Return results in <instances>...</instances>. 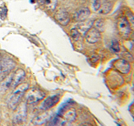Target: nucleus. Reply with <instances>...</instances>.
<instances>
[{
	"instance_id": "aec40b11",
	"label": "nucleus",
	"mask_w": 134,
	"mask_h": 126,
	"mask_svg": "<svg viewBox=\"0 0 134 126\" xmlns=\"http://www.w3.org/2000/svg\"><path fill=\"white\" fill-rule=\"evenodd\" d=\"M93 8L96 11H98L99 10L100 6H101V4H100V0H94L93 2Z\"/></svg>"
},
{
	"instance_id": "f03ea898",
	"label": "nucleus",
	"mask_w": 134,
	"mask_h": 126,
	"mask_svg": "<svg viewBox=\"0 0 134 126\" xmlns=\"http://www.w3.org/2000/svg\"><path fill=\"white\" fill-rule=\"evenodd\" d=\"M28 88V85L26 84L19 85L17 87L8 100V105L10 108L13 109L16 108L20 100L23 95L25 91Z\"/></svg>"
},
{
	"instance_id": "9b49d317",
	"label": "nucleus",
	"mask_w": 134,
	"mask_h": 126,
	"mask_svg": "<svg viewBox=\"0 0 134 126\" xmlns=\"http://www.w3.org/2000/svg\"><path fill=\"white\" fill-rule=\"evenodd\" d=\"M91 12L87 8H82L76 13L75 17L77 20L83 21L86 20L90 15Z\"/></svg>"
},
{
	"instance_id": "dca6fc26",
	"label": "nucleus",
	"mask_w": 134,
	"mask_h": 126,
	"mask_svg": "<svg viewBox=\"0 0 134 126\" xmlns=\"http://www.w3.org/2000/svg\"><path fill=\"white\" fill-rule=\"evenodd\" d=\"M94 28H96L97 30H98L100 32H104L105 29V24L104 21L101 19L97 20L94 22Z\"/></svg>"
},
{
	"instance_id": "6e6552de",
	"label": "nucleus",
	"mask_w": 134,
	"mask_h": 126,
	"mask_svg": "<svg viewBox=\"0 0 134 126\" xmlns=\"http://www.w3.org/2000/svg\"><path fill=\"white\" fill-rule=\"evenodd\" d=\"M16 63L9 58L0 60V74L9 72L15 68Z\"/></svg>"
},
{
	"instance_id": "a211bd4d",
	"label": "nucleus",
	"mask_w": 134,
	"mask_h": 126,
	"mask_svg": "<svg viewBox=\"0 0 134 126\" xmlns=\"http://www.w3.org/2000/svg\"><path fill=\"white\" fill-rule=\"evenodd\" d=\"M70 35L72 37V38L75 41H77L79 39L80 34L79 31L75 28H73L70 30Z\"/></svg>"
},
{
	"instance_id": "412c9836",
	"label": "nucleus",
	"mask_w": 134,
	"mask_h": 126,
	"mask_svg": "<svg viewBox=\"0 0 134 126\" xmlns=\"http://www.w3.org/2000/svg\"><path fill=\"white\" fill-rule=\"evenodd\" d=\"M36 1L40 4H43L44 3V0H36Z\"/></svg>"
},
{
	"instance_id": "2eb2a0df",
	"label": "nucleus",
	"mask_w": 134,
	"mask_h": 126,
	"mask_svg": "<svg viewBox=\"0 0 134 126\" xmlns=\"http://www.w3.org/2000/svg\"><path fill=\"white\" fill-rule=\"evenodd\" d=\"M112 8V5L110 3H105L100 6L99 8V13L103 14H107L109 13L111 11Z\"/></svg>"
},
{
	"instance_id": "0eeeda50",
	"label": "nucleus",
	"mask_w": 134,
	"mask_h": 126,
	"mask_svg": "<svg viewBox=\"0 0 134 126\" xmlns=\"http://www.w3.org/2000/svg\"><path fill=\"white\" fill-rule=\"evenodd\" d=\"M114 67L116 69L122 74H127L131 69V66L127 60L119 59L114 62Z\"/></svg>"
},
{
	"instance_id": "6ab92c4d",
	"label": "nucleus",
	"mask_w": 134,
	"mask_h": 126,
	"mask_svg": "<svg viewBox=\"0 0 134 126\" xmlns=\"http://www.w3.org/2000/svg\"><path fill=\"white\" fill-rule=\"evenodd\" d=\"M111 48L114 51H115L116 52H118L120 51L119 44L116 40L113 41L112 44H111Z\"/></svg>"
},
{
	"instance_id": "f8f14e48",
	"label": "nucleus",
	"mask_w": 134,
	"mask_h": 126,
	"mask_svg": "<svg viewBox=\"0 0 134 126\" xmlns=\"http://www.w3.org/2000/svg\"><path fill=\"white\" fill-rule=\"evenodd\" d=\"M63 115H64V117L66 120L71 122L75 120L76 117V112L74 108H70L69 110L64 113Z\"/></svg>"
},
{
	"instance_id": "9d476101",
	"label": "nucleus",
	"mask_w": 134,
	"mask_h": 126,
	"mask_svg": "<svg viewBox=\"0 0 134 126\" xmlns=\"http://www.w3.org/2000/svg\"><path fill=\"white\" fill-rule=\"evenodd\" d=\"M59 96L57 95L49 96L43 102L42 107L45 109L51 108L59 102Z\"/></svg>"
},
{
	"instance_id": "7ed1b4c3",
	"label": "nucleus",
	"mask_w": 134,
	"mask_h": 126,
	"mask_svg": "<svg viewBox=\"0 0 134 126\" xmlns=\"http://www.w3.org/2000/svg\"><path fill=\"white\" fill-rule=\"evenodd\" d=\"M117 29L121 36L127 38L130 34L131 26L126 17L120 18L117 22Z\"/></svg>"
},
{
	"instance_id": "4468645a",
	"label": "nucleus",
	"mask_w": 134,
	"mask_h": 126,
	"mask_svg": "<svg viewBox=\"0 0 134 126\" xmlns=\"http://www.w3.org/2000/svg\"><path fill=\"white\" fill-rule=\"evenodd\" d=\"M48 118L47 114H43L39 116L34 118L33 120V123L35 125H40L43 124Z\"/></svg>"
},
{
	"instance_id": "20e7f679",
	"label": "nucleus",
	"mask_w": 134,
	"mask_h": 126,
	"mask_svg": "<svg viewBox=\"0 0 134 126\" xmlns=\"http://www.w3.org/2000/svg\"><path fill=\"white\" fill-rule=\"evenodd\" d=\"M45 96V93L38 89H32L29 90L26 96L27 103L32 104L42 100Z\"/></svg>"
},
{
	"instance_id": "f3484780",
	"label": "nucleus",
	"mask_w": 134,
	"mask_h": 126,
	"mask_svg": "<svg viewBox=\"0 0 134 126\" xmlns=\"http://www.w3.org/2000/svg\"><path fill=\"white\" fill-rule=\"evenodd\" d=\"M8 9L5 6L0 7V19L5 20L7 16Z\"/></svg>"
},
{
	"instance_id": "1a4fd4ad",
	"label": "nucleus",
	"mask_w": 134,
	"mask_h": 126,
	"mask_svg": "<svg viewBox=\"0 0 134 126\" xmlns=\"http://www.w3.org/2000/svg\"><path fill=\"white\" fill-rule=\"evenodd\" d=\"M27 116V108L25 104L21 105L18 109L17 114L14 117V122L15 124H20L24 122Z\"/></svg>"
},
{
	"instance_id": "423d86ee",
	"label": "nucleus",
	"mask_w": 134,
	"mask_h": 126,
	"mask_svg": "<svg viewBox=\"0 0 134 126\" xmlns=\"http://www.w3.org/2000/svg\"><path fill=\"white\" fill-rule=\"evenodd\" d=\"M54 18L62 26H66L70 21L68 13L64 10H59L55 13Z\"/></svg>"
},
{
	"instance_id": "ddd939ff",
	"label": "nucleus",
	"mask_w": 134,
	"mask_h": 126,
	"mask_svg": "<svg viewBox=\"0 0 134 126\" xmlns=\"http://www.w3.org/2000/svg\"><path fill=\"white\" fill-rule=\"evenodd\" d=\"M46 9L50 11L55 10L57 3V0H44Z\"/></svg>"
},
{
	"instance_id": "39448f33",
	"label": "nucleus",
	"mask_w": 134,
	"mask_h": 126,
	"mask_svg": "<svg viewBox=\"0 0 134 126\" xmlns=\"http://www.w3.org/2000/svg\"><path fill=\"white\" fill-rule=\"evenodd\" d=\"M100 33L94 27L90 28L85 32V38L87 41L90 43H95L98 42L100 38Z\"/></svg>"
},
{
	"instance_id": "f257e3e1",
	"label": "nucleus",
	"mask_w": 134,
	"mask_h": 126,
	"mask_svg": "<svg viewBox=\"0 0 134 126\" xmlns=\"http://www.w3.org/2000/svg\"><path fill=\"white\" fill-rule=\"evenodd\" d=\"M25 76L24 71L21 68L18 69L1 84V88L5 90L11 87H16L24 79Z\"/></svg>"
}]
</instances>
